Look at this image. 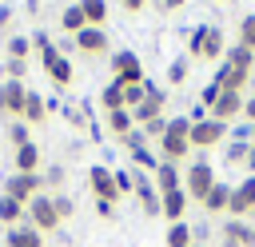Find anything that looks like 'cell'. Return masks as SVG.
Here are the masks:
<instances>
[{
	"label": "cell",
	"instance_id": "cell-1",
	"mask_svg": "<svg viewBox=\"0 0 255 247\" xmlns=\"http://www.w3.org/2000/svg\"><path fill=\"white\" fill-rule=\"evenodd\" d=\"M32 48L40 52V64H44L48 80H52L60 92H68V88H72V80H76V68H72V60H68V52H60V48L52 44V36H48V32H32Z\"/></svg>",
	"mask_w": 255,
	"mask_h": 247
},
{
	"label": "cell",
	"instance_id": "cell-2",
	"mask_svg": "<svg viewBox=\"0 0 255 247\" xmlns=\"http://www.w3.org/2000/svg\"><path fill=\"white\" fill-rule=\"evenodd\" d=\"M159 159H167V163H183V159H191V120L187 116H175V120H167V127H163V135H159Z\"/></svg>",
	"mask_w": 255,
	"mask_h": 247
},
{
	"label": "cell",
	"instance_id": "cell-3",
	"mask_svg": "<svg viewBox=\"0 0 255 247\" xmlns=\"http://www.w3.org/2000/svg\"><path fill=\"white\" fill-rule=\"evenodd\" d=\"M215 183H219V175H215V167H211L207 159H191V163H187V171H183V191H187L191 203H203V195H207Z\"/></svg>",
	"mask_w": 255,
	"mask_h": 247
},
{
	"label": "cell",
	"instance_id": "cell-4",
	"mask_svg": "<svg viewBox=\"0 0 255 247\" xmlns=\"http://www.w3.org/2000/svg\"><path fill=\"white\" fill-rule=\"evenodd\" d=\"M163 108H167V92H163L159 84L143 80V104H139V108H131L135 127H143V124H151V120H163Z\"/></svg>",
	"mask_w": 255,
	"mask_h": 247
},
{
	"label": "cell",
	"instance_id": "cell-5",
	"mask_svg": "<svg viewBox=\"0 0 255 247\" xmlns=\"http://www.w3.org/2000/svg\"><path fill=\"white\" fill-rule=\"evenodd\" d=\"M24 223H32L40 235H48V231H56V227H60V215H56L52 191H40V195L28 203V215H24Z\"/></svg>",
	"mask_w": 255,
	"mask_h": 247
},
{
	"label": "cell",
	"instance_id": "cell-6",
	"mask_svg": "<svg viewBox=\"0 0 255 247\" xmlns=\"http://www.w3.org/2000/svg\"><path fill=\"white\" fill-rule=\"evenodd\" d=\"M112 76L120 80V84H143V60L131 52V48H120V52H112Z\"/></svg>",
	"mask_w": 255,
	"mask_h": 247
},
{
	"label": "cell",
	"instance_id": "cell-7",
	"mask_svg": "<svg viewBox=\"0 0 255 247\" xmlns=\"http://www.w3.org/2000/svg\"><path fill=\"white\" fill-rule=\"evenodd\" d=\"M40 191H44V175H40V171H16V175L4 183V195L20 199L24 207H28V203H32Z\"/></svg>",
	"mask_w": 255,
	"mask_h": 247
},
{
	"label": "cell",
	"instance_id": "cell-8",
	"mask_svg": "<svg viewBox=\"0 0 255 247\" xmlns=\"http://www.w3.org/2000/svg\"><path fill=\"white\" fill-rule=\"evenodd\" d=\"M24 104H28V84H20V80H0V116L24 120Z\"/></svg>",
	"mask_w": 255,
	"mask_h": 247
},
{
	"label": "cell",
	"instance_id": "cell-9",
	"mask_svg": "<svg viewBox=\"0 0 255 247\" xmlns=\"http://www.w3.org/2000/svg\"><path fill=\"white\" fill-rule=\"evenodd\" d=\"M88 187H92V195H96L100 203H112V207H116V199H120V187H116V167L96 163V167L88 171Z\"/></svg>",
	"mask_w": 255,
	"mask_h": 247
},
{
	"label": "cell",
	"instance_id": "cell-10",
	"mask_svg": "<svg viewBox=\"0 0 255 247\" xmlns=\"http://www.w3.org/2000/svg\"><path fill=\"white\" fill-rule=\"evenodd\" d=\"M219 247H255V223L247 219H223L219 223Z\"/></svg>",
	"mask_w": 255,
	"mask_h": 247
},
{
	"label": "cell",
	"instance_id": "cell-11",
	"mask_svg": "<svg viewBox=\"0 0 255 247\" xmlns=\"http://www.w3.org/2000/svg\"><path fill=\"white\" fill-rule=\"evenodd\" d=\"M227 127L231 124H219V120H199V124H191V147H199V151H211V147H219L223 143V135H227Z\"/></svg>",
	"mask_w": 255,
	"mask_h": 247
},
{
	"label": "cell",
	"instance_id": "cell-12",
	"mask_svg": "<svg viewBox=\"0 0 255 247\" xmlns=\"http://www.w3.org/2000/svg\"><path fill=\"white\" fill-rule=\"evenodd\" d=\"M251 211H255V175H247L243 183H235V187H231V207H227V215L247 219Z\"/></svg>",
	"mask_w": 255,
	"mask_h": 247
},
{
	"label": "cell",
	"instance_id": "cell-13",
	"mask_svg": "<svg viewBox=\"0 0 255 247\" xmlns=\"http://www.w3.org/2000/svg\"><path fill=\"white\" fill-rule=\"evenodd\" d=\"M72 48H76L80 56L100 60V56L108 52V32H104V28H84L80 36H72Z\"/></svg>",
	"mask_w": 255,
	"mask_h": 247
},
{
	"label": "cell",
	"instance_id": "cell-14",
	"mask_svg": "<svg viewBox=\"0 0 255 247\" xmlns=\"http://www.w3.org/2000/svg\"><path fill=\"white\" fill-rule=\"evenodd\" d=\"M251 76L255 72H243V68H231V64H219L215 68V88L219 92H247V84H251Z\"/></svg>",
	"mask_w": 255,
	"mask_h": 247
},
{
	"label": "cell",
	"instance_id": "cell-15",
	"mask_svg": "<svg viewBox=\"0 0 255 247\" xmlns=\"http://www.w3.org/2000/svg\"><path fill=\"white\" fill-rule=\"evenodd\" d=\"M243 92H223L219 100H215V108H211V120H219V124H235L239 116H243Z\"/></svg>",
	"mask_w": 255,
	"mask_h": 247
},
{
	"label": "cell",
	"instance_id": "cell-16",
	"mask_svg": "<svg viewBox=\"0 0 255 247\" xmlns=\"http://www.w3.org/2000/svg\"><path fill=\"white\" fill-rule=\"evenodd\" d=\"M187 207H191V199H187V191H183V187H179V191H167V195H159V215H163L167 223H183Z\"/></svg>",
	"mask_w": 255,
	"mask_h": 247
},
{
	"label": "cell",
	"instance_id": "cell-17",
	"mask_svg": "<svg viewBox=\"0 0 255 247\" xmlns=\"http://www.w3.org/2000/svg\"><path fill=\"white\" fill-rule=\"evenodd\" d=\"M223 52H227L223 28H219V24H203V48H199V60H223Z\"/></svg>",
	"mask_w": 255,
	"mask_h": 247
},
{
	"label": "cell",
	"instance_id": "cell-18",
	"mask_svg": "<svg viewBox=\"0 0 255 247\" xmlns=\"http://www.w3.org/2000/svg\"><path fill=\"white\" fill-rule=\"evenodd\" d=\"M4 247H44V235L32 223H16L4 231Z\"/></svg>",
	"mask_w": 255,
	"mask_h": 247
},
{
	"label": "cell",
	"instance_id": "cell-19",
	"mask_svg": "<svg viewBox=\"0 0 255 247\" xmlns=\"http://www.w3.org/2000/svg\"><path fill=\"white\" fill-rule=\"evenodd\" d=\"M155 191L159 195H167V191H179L183 187V171L175 167V163H167V159H159V167H155Z\"/></svg>",
	"mask_w": 255,
	"mask_h": 247
},
{
	"label": "cell",
	"instance_id": "cell-20",
	"mask_svg": "<svg viewBox=\"0 0 255 247\" xmlns=\"http://www.w3.org/2000/svg\"><path fill=\"white\" fill-rule=\"evenodd\" d=\"M207 215H223L227 207H231V183H215L207 195H203V203H199Z\"/></svg>",
	"mask_w": 255,
	"mask_h": 247
},
{
	"label": "cell",
	"instance_id": "cell-21",
	"mask_svg": "<svg viewBox=\"0 0 255 247\" xmlns=\"http://www.w3.org/2000/svg\"><path fill=\"white\" fill-rule=\"evenodd\" d=\"M24 124H28V127L48 124V100H44L40 92H32V88H28V104H24Z\"/></svg>",
	"mask_w": 255,
	"mask_h": 247
},
{
	"label": "cell",
	"instance_id": "cell-22",
	"mask_svg": "<svg viewBox=\"0 0 255 247\" xmlns=\"http://www.w3.org/2000/svg\"><path fill=\"white\" fill-rule=\"evenodd\" d=\"M24 215H28V207L0 191V227H16V223H24Z\"/></svg>",
	"mask_w": 255,
	"mask_h": 247
},
{
	"label": "cell",
	"instance_id": "cell-23",
	"mask_svg": "<svg viewBox=\"0 0 255 247\" xmlns=\"http://www.w3.org/2000/svg\"><path fill=\"white\" fill-rule=\"evenodd\" d=\"M223 64H231V68H243V72H255V52H251V48H243V44H227V52H223Z\"/></svg>",
	"mask_w": 255,
	"mask_h": 247
},
{
	"label": "cell",
	"instance_id": "cell-24",
	"mask_svg": "<svg viewBox=\"0 0 255 247\" xmlns=\"http://www.w3.org/2000/svg\"><path fill=\"white\" fill-rule=\"evenodd\" d=\"M163 247H195V235H191V223H167V235H163Z\"/></svg>",
	"mask_w": 255,
	"mask_h": 247
},
{
	"label": "cell",
	"instance_id": "cell-25",
	"mask_svg": "<svg viewBox=\"0 0 255 247\" xmlns=\"http://www.w3.org/2000/svg\"><path fill=\"white\" fill-rule=\"evenodd\" d=\"M60 28H64V36H80V32L88 28V20H84L80 4H68V8L60 12Z\"/></svg>",
	"mask_w": 255,
	"mask_h": 247
},
{
	"label": "cell",
	"instance_id": "cell-26",
	"mask_svg": "<svg viewBox=\"0 0 255 247\" xmlns=\"http://www.w3.org/2000/svg\"><path fill=\"white\" fill-rule=\"evenodd\" d=\"M16 171H40V163H44V155H40V147L36 143H24V147H16Z\"/></svg>",
	"mask_w": 255,
	"mask_h": 247
},
{
	"label": "cell",
	"instance_id": "cell-27",
	"mask_svg": "<svg viewBox=\"0 0 255 247\" xmlns=\"http://www.w3.org/2000/svg\"><path fill=\"white\" fill-rule=\"evenodd\" d=\"M76 4H80V12H84L88 28H104V20H108V0H76Z\"/></svg>",
	"mask_w": 255,
	"mask_h": 247
},
{
	"label": "cell",
	"instance_id": "cell-28",
	"mask_svg": "<svg viewBox=\"0 0 255 247\" xmlns=\"http://www.w3.org/2000/svg\"><path fill=\"white\" fill-rule=\"evenodd\" d=\"M124 96H128V88H124L120 80H112V84L100 92V104H104V112H120V108H128V104H124Z\"/></svg>",
	"mask_w": 255,
	"mask_h": 247
},
{
	"label": "cell",
	"instance_id": "cell-29",
	"mask_svg": "<svg viewBox=\"0 0 255 247\" xmlns=\"http://www.w3.org/2000/svg\"><path fill=\"white\" fill-rule=\"evenodd\" d=\"M131 127H135V120H131V112H128V108H120V112H108V131H112L116 139H124Z\"/></svg>",
	"mask_w": 255,
	"mask_h": 247
},
{
	"label": "cell",
	"instance_id": "cell-30",
	"mask_svg": "<svg viewBox=\"0 0 255 247\" xmlns=\"http://www.w3.org/2000/svg\"><path fill=\"white\" fill-rule=\"evenodd\" d=\"M187 72H191V56H175V60L167 64V84L179 88V84L187 80Z\"/></svg>",
	"mask_w": 255,
	"mask_h": 247
},
{
	"label": "cell",
	"instance_id": "cell-31",
	"mask_svg": "<svg viewBox=\"0 0 255 247\" xmlns=\"http://www.w3.org/2000/svg\"><path fill=\"white\" fill-rule=\"evenodd\" d=\"M131 167H139V171H147V175H155V167H159V151H151V147H143V151H135V155H131Z\"/></svg>",
	"mask_w": 255,
	"mask_h": 247
},
{
	"label": "cell",
	"instance_id": "cell-32",
	"mask_svg": "<svg viewBox=\"0 0 255 247\" xmlns=\"http://www.w3.org/2000/svg\"><path fill=\"white\" fill-rule=\"evenodd\" d=\"M32 56V36H12L8 40V60H28Z\"/></svg>",
	"mask_w": 255,
	"mask_h": 247
},
{
	"label": "cell",
	"instance_id": "cell-33",
	"mask_svg": "<svg viewBox=\"0 0 255 247\" xmlns=\"http://www.w3.org/2000/svg\"><path fill=\"white\" fill-rule=\"evenodd\" d=\"M223 163H231V167H247V143H227L223 147Z\"/></svg>",
	"mask_w": 255,
	"mask_h": 247
},
{
	"label": "cell",
	"instance_id": "cell-34",
	"mask_svg": "<svg viewBox=\"0 0 255 247\" xmlns=\"http://www.w3.org/2000/svg\"><path fill=\"white\" fill-rule=\"evenodd\" d=\"M235 44H243V48L255 52V12H247V16L239 20V40H235Z\"/></svg>",
	"mask_w": 255,
	"mask_h": 247
},
{
	"label": "cell",
	"instance_id": "cell-35",
	"mask_svg": "<svg viewBox=\"0 0 255 247\" xmlns=\"http://www.w3.org/2000/svg\"><path fill=\"white\" fill-rule=\"evenodd\" d=\"M120 143H124V147H128L131 155H135V151H143V147H151V139H147V135H143L139 127H131V131H128V135L120 139Z\"/></svg>",
	"mask_w": 255,
	"mask_h": 247
},
{
	"label": "cell",
	"instance_id": "cell-36",
	"mask_svg": "<svg viewBox=\"0 0 255 247\" xmlns=\"http://www.w3.org/2000/svg\"><path fill=\"white\" fill-rule=\"evenodd\" d=\"M52 203H56V215H60V223L76 215V203H72V195H64V191H52Z\"/></svg>",
	"mask_w": 255,
	"mask_h": 247
},
{
	"label": "cell",
	"instance_id": "cell-37",
	"mask_svg": "<svg viewBox=\"0 0 255 247\" xmlns=\"http://www.w3.org/2000/svg\"><path fill=\"white\" fill-rule=\"evenodd\" d=\"M8 143H12V147L32 143V127H28V124H12V127H8Z\"/></svg>",
	"mask_w": 255,
	"mask_h": 247
},
{
	"label": "cell",
	"instance_id": "cell-38",
	"mask_svg": "<svg viewBox=\"0 0 255 247\" xmlns=\"http://www.w3.org/2000/svg\"><path fill=\"white\" fill-rule=\"evenodd\" d=\"M28 76V60H4V80H20Z\"/></svg>",
	"mask_w": 255,
	"mask_h": 247
},
{
	"label": "cell",
	"instance_id": "cell-39",
	"mask_svg": "<svg viewBox=\"0 0 255 247\" xmlns=\"http://www.w3.org/2000/svg\"><path fill=\"white\" fill-rule=\"evenodd\" d=\"M183 44H187V56H191V60H199V48H203V24H199V28H191Z\"/></svg>",
	"mask_w": 255,
	"mask_h": 247
},
{
	"label": "cell",
	"instance_id": "cell-40",
	"mask_svg": "<svg viewBox=\"0 0 255 247\" xmlns=\"http://www.w3.org/2000/svg\"><path fill=\"white\" fill-rule=\"evenodd\" d=\"M64 175H68V171H64V163H52V167L44 171V187H60V183H64Z\"/></svg>",
	"mask_w": 255,
	"mask_h": 247
},
{
	"label": "cell",
	"instance_id": "cell-41",
	"mask_svg": "<svg viewBox=\"0 0 255 247\" xmlns=\"http://www.w3.org/2000/svg\"><path fill=\"white\" fill-rule=\"evenodd\" d=\"M219 96H223V92H219V88H215V84H207V88H203V92H199V104H203V108H207V116H211V108H215V100H219Z\"/></svg>",
	"mask_w": 255,
	"mask_h": 247
},
{
	"label": "cell",
	"instance_id": "cell-42",
	"mask_svg": "<svg viewBox=\"0 0 255 247\" xmlns=\"http://www.w3.org/2000/svg\"><path fill=\"white\" fill-rule=\"evenodd\" d=\"M251 135H255V124H235L231 127V139L235 143H251Z\"/></svg>",
	"mask_w": 255,
	"mask_h": 247
},
{
	"label": "cell",
	"instance_id": "cell-43",
	"mask_svg": "<svg viewBox=\"0 0 255 247\" xmlns=\"http://www.w3.org/2000/svg\"><path fill=\"white\" fill-rule=\"evenodd\" d=\"M116 187H120V195L131 191V167H128V171H116Z\"/></svg>",
	"mask_w": 255,
	"mask_h": 247
},
{
	"label": "cell",
	"instance_id": "cell-44",
	"mask_svg": "<svg viewBox=\"0 0 255 247\" xmlns=\"http://www.w3.org/2000/svg\"><path fill=\"white\" fill-rule=\"evenodd\" d=\"M151 4H155L159 12H179V8L187 4V0H151Z\"/></svg>",
	"mask_w": 255,
	"mask_h": 247
},
{
	"label": "cell",
	"instance_id": "cell-45",
	"mask_svg": "<svg viewBox=\"0 0 255 247\" xmlns=\"http://www.w3.org/2000/svg\"><path fill=\"white\" fill-rule=\"evenodd\" d=\"M120 4H124V12H128V16H135V12H143V8H147V0H120Z\"/></svg>",
	"mask_w": 255,
	"mask_h": 247
},
{
	"label": "cell",
	"instance_id": "cell-46",
	"mask_svg": "<svg viewBox=\"0 0 255 247\" xmlns=\"http://www.w3.org/2000/svg\"><path fill=\"white\" fill-rule=\"evenodd\" d=\"M243 120H247V124H255V96H247V100H243Z\"/></svg>",
	"mask_w": 255,
	"mask_h": 247
},
{
	"label": "cell",
	"instance_id": "cell-47",
	"mask_svg": "<svg viewBox=\"0 0 255 247\" xmlns=\"http://www.w3.org/2000/svg\"><path fill=\"white\" fill-rule=\"evenodd\" d=\"M8 24H12V8H8V4H0V32H4Z\"/></svg>",
	"mask_w": 255,
	"mask_h": 247
},
{
	"label": "cell",
	"instance_id": "cell-48",
	"mask_svg": "<svg viewBox=\"0 0 255 247\" xmlns=\"http://www.w3.org/2000/svg\"><path fill=\"white\" fill-rule=\"evenodd\" d=\"M247 171L255 175V135H251V143H247Z\"/></svg>",
	"mask_w": 255,
	"mask_h": 247
},
{
	"label": "cell",
	"instance_id": "cell-49",
	"mask_svg": "<svg viewBox=\"0 0 255 247\" xmlns=\"http://www.w3.org/2000/svg\"><path fill=\"white\" fill-rule=\"evenodd\" d=\"M96 211H100L104 219H112V215H116V207H112V203H100V199H96Z\"/></svg>",
	"mask_w": 255,
	"mask_h": 247
},
{
	"label": "cell",
	"instance_id": "cell-50",
	"mask_svg": "<svg viewBox=\"0 0 255 247\" xmlns=\"http://www.w3.org/2000/svg\"><path fill=\"white\" fill-rule=\"evenodd\" d=\"M195 247H207V243H195Z\"/></svg>",
	"mask_w": 255,
	"mask_h": 247
},
{
	"label": "cell",
	"instance_id": "cell-51",
	"mask_svg": "<svg viewBox=\"0 0 255 247\" xmlns=\"http://www.w3.org/2000/svg\"><path fill=\"white\" fill-rule=\"evenodd\" d=\"M251 215H255V211H251Z\"/></svg>",
	"mask_w": 255,
	"mask_h": 247
}]
</instances>
